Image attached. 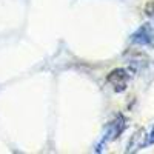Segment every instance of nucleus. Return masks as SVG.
I'll return each instance as SVG.
<instances>
[{
    "mask_svg": "<svg viewBox=\"0 0 154 154\" xmlns=\"http://www.w3.org/2000/svg\"><path fill=\"white\" fill-rule=\"evenodd\" d=\"M126 128V119L123 117L122 114H117L116 116V119L112 122H109L106 126H105V131H103V136H102L100 142L96 145V152H102L105 149L106 143L111 142V140H116Z\"/></svg>",
    "mask_w": 154,
    "mask_h": 154,
    "instance_id": "obj_1",
    "label": "nucleus"
},
{
    "mask_svg": "<svg viewBox=\"0 0 154 154\" xmlns=\"http://www.w3.org/2000/svg\"><path fill=\"white\" fill-rule=\"evenodd\" d=\"M130 40L133 45H137V46H146V48H151L154 49V25L152 23H145L142 25L140 28H137Z\"/></svg>",
    "mask_w": 154,
    "mask_h": 154,
    "instance_id": "obj_2",
    "label": "nucleus"
},
{
    "mask_svg": "<svg viewBox=\"0 0 154 154\" xmlns=\"http://www.w3.org/2000/svg\"><path fill=\"white\" fill-rule=\"evenodd\" d=\"M106 80L112 86V89L116 93H123L128 88L130 80H131V72L128 69H125V68H116L108 74Z\"/></svg>",
    "mask_w": 154,
    "mask_h": 154,
    "instance_id": "obj_3",
    "label": "nucleus"
},
{
    "mask_svg": "<svg viewBox=\"0 0 154 154\" xmlns=\"http://www.w3.org/2000/svg\"><path fill=\"white\" fill-rule=\"evenodd\" d=\"M145 142L148 145H154V125L149 128V131H145Z\"/></svg>",
    "mask_w": 154,
    "mask_h": 154,
    "instance_id": "obj_4",
    "label": "nucleus"
},
{
    "mask_svg": "<svg viewBox=\"0 0 154 154\" xmlns=\"http://www.w3.org/2000/svg\"><path fill=\"white\" fill-rule=\"evenodd\" d=\"M145 14H146L148 17L154 19V0H151V2L146 5V8H145Z\"/></svg>",
    "mask_w": 154,
    "mask_h": 154,
    "instance_id": "obj_5",
    "label": "nucleus"
}]
</instances>
